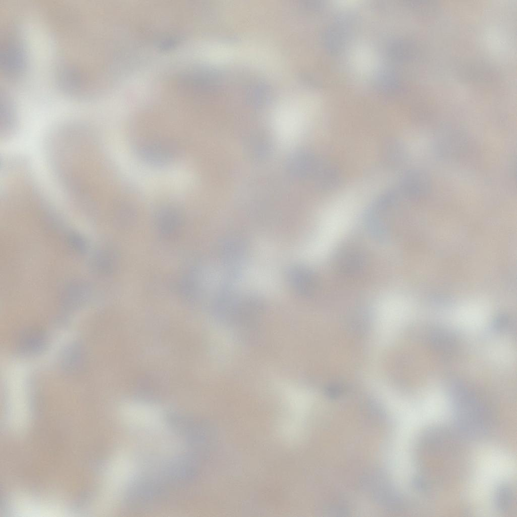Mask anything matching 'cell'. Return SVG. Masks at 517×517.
Returning a JSON list of instances; mask_svg holds the SVG:
<instances>
[{"instance_id":"1","label":"cell","mask_w":517,"mask_h":517,"mask_svg":"<svg viewBox=\"0 0 517 517\" xmlns=\"http://www.w3.org/2000/svg\"><path fill=\"white\" fill-rule=\"evenodd\" d=\"M335 258L336 270L342 275H355L364 266L365 258L363 254L354 249H344L339 252Z\"/></svg>"},{"instance_id":"2","label":"cell","mask_w":517,"mask_h":517,"mask_svg":"<svg viewBox=\"0 0 517 517\" xmlns=\"http://www.w3.org/2000/svg\"><path fill=\"white\" fill-rule=\"evenodd\" d=\"M8 42L4 43L3 48V61L4 69H9L8 72L12 74H18L23 69L24 65V56L22 46L20 43L14 38H9Z\"/></svg>"},{"instance_id":"3","label":"cell","mask_w":517,"mask_h":517,"mask_svg":"<svg viewBox=\"0 0 517 517\" xmlns=\"http://www.w3.org/2000/svg\"><path fill=\"white\" fill-rule=\"evenodd\" d=\"M291 279L296 289L301 294L310 296L318 289L319 282L316 275L304 267H299L293 270Z\"/></svg>"},{"instance_id":"4","label":"cell","mask_w":517,"mask_h":517,"mask_svg":"<svg viewBox=\"0 0 517 517\" xmlns=\"http://www.w3.org/2000/svg\"><path fill=\"white\" fill-rule=\"evenodd\" d=\"M165 144H153L146 145L141 149V155L152 163H166L172 158L173 152Z\"/></svg>"},{"instance_id":"5","label":"cell","mask_w":517,"mask_h":517,"mask_svg":"<svg viewBox=\"0 0 517 517\" xmlns=\"http://www.w3.org/2000/svg\"><path fill=\"white\" fill-rule=\"evenodd\" d=\"M354 57L358 67L363 71H366L371 69L373 61L372 56L369 51L365 49L359 50Z\"/></svg>"},{"instance_id":"6","label":"cell","mask_w":517,"mask_h":517,"mask_svg":"<svg viewBox=\"0 0 517 517\" xmlns=\"http://www.w3.org/2000/svg\"><path fill=\"white\" fill-rule=\"evenodd\" d=\"M25 337L23 341H25V344L23 345L26 347V349H34L38 347L42 342L41 335L37 332H31L30 334H27Z\"/></svg>"},{"instance_id":"7","label":"cell","mask_w":517,"mask_h":517,"mask_svg":"<svg viewBox=\"0 0 517 517\" xmlns=\"http://www.w3.org/2000/svg\"><path fill=\"white\" fill-rule=\"evenodd\" d=\"M499 493L498 504L500 506V508L505 509L508 507V504H509L510 502L511 501V492H510L508 488L506 489L504 488L501 489Z\"/></svg>"}]
</instances>
